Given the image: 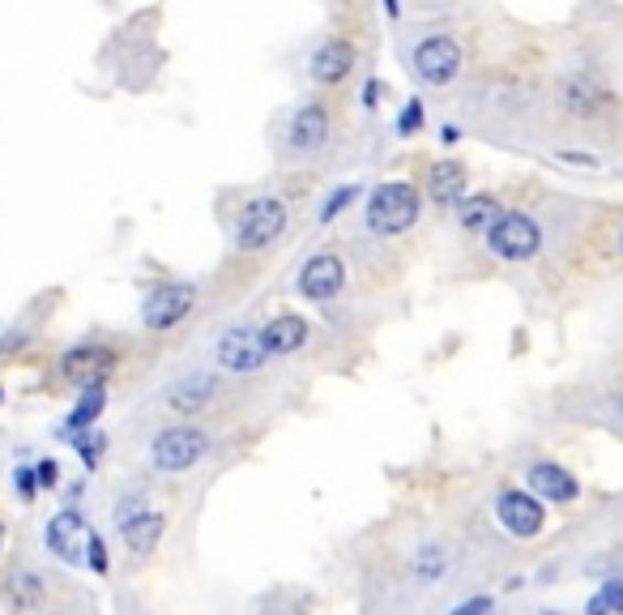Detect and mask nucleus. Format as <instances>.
Returning a JSON list of instances; mask_svg holds the SVG:
<instances>
[{"mask_svg": "<svg viewBox=\"0 0 623 615\" xmlns=\"http://www.w3.org/2000/svg\"><path fill=\"white\" fill-rule=\"evenodd\" d=\"M415 219H419V189L415 184L389 180L367 197V227L376 235H401V231L415 227Z\"/></svg>", "mask_w": 623, "mask_h": 615, "instance_id": "1", "label": "nucleus"}, {"mask_svg": "<svg viewBox=\"0 0 623 615\" xmlns=\"http://www.w3.org/2000/svg\"><path fill=\"white\" fill-rule=\"evenodd\" d=\"M282 231H287V205H282L278 197H261V201L244 205V214H239V223H235V248L261 253Z\"/></svg>", "mask_w": 623, "mask_h": 615, "instance_id": "2", "label": "nucleus"}, {"mask_svg": "<svg viewBox=\"0 0 623 615\" xmlns=\"http://www.w3.org/2000/svg\"><path fill=\"white\" fill-rule=\"evenodd\" d=\"M210 449V436L201 432V427H167L154 436V445H150V457H154V466L159 470H189V466H197L201 457Z\"/></svg>", "mask_w": 623, "mask_h": 615, "instance_id": "3", "label": "nucleus"}, {"mask_svg": "<svg viewBox=\"0 0 623 615\" xmlns=\"http://www.w3.org/2000/svg\"><path fill=\"white\" fill-rule=\"evenodd\" d=\"M116 521H120V539H125V548L137 551V555H146V551L159 548L163 526H167L163 513L150 509L141 496H125L120 509H116Z\"/></svg>", "mask_w": 623, "mask_h": 615, "instance_id": "4", "label": "nucleus"}, {"mask_svg": "<svg viewBox=\"0 0 623 615\" xmlns=\"http://www.w3.org/2000/svg\"><path fill=\"white\" fill-rule=\"evenodd\" d=\"M487 244H492L495 257L504 261H529L538 253V244H543V231L534 219H525V214H500L487 231Z\"/></svg>", "mask_w": 623, "mask_h": 615, "instance_id": "5", "label": "nucleus"}, {"mask_svg": "<svg viewBox=\"0 0 623 615\" xmlns=\"http://www.w3.org/2000/svg\"><path fill=\"white\" fill-rule=\"evenodd\" d=\"M193 304H197V287L193 283H163V287L150 291L146 308H141V321L150 329H171V325H180L193 312Z\"/></svg>", "mask_w": 623, "mask_h": 615, "instance_id": "6", "label": "nucleus"}, {"mask_svg": "<svg viewBox=\"0 0 623 615\" xmlns=\"http://www.w3.org/2000/svg\"><path fill=\"white\" fill-rule=\"evenodd\" d=\"M90 543H95V530L86 526L82 513H56V518L47 521V548L56 560H65V564H86V555H90Z\"/></svg>", "mask_w": 623, "mask_h": 615, "instance_id": "7", "label": "nucleus"}, {"mask_svg": "<svg viewBox=\"0 0 623 615\" xmlns=\"http://www.w3.org/2000/svg\"><path fill=\"white\" fill-rule=\"evenodd\" d=\"M461 68V47L449 34H431L415 47V73L431 86H449Z\"/></svg>", "mask_w": 623, "mask_h": 615, "instance_id": "8", "label": "nucleus"}, {"mask_svg": "<svg viewBox=\"0 0 623 615\" xmlns=\"http://www.w3.org/2000/svg\"><path fill=\"white\" fill-rule=\"evenodd\" d=\"M61 372H65L73 385L95 389V385H103L111 372H116V351L95 347V342H86V347H73V351L61 359Z\"/></svg>", "mask_w": 623, "mask_h": 615, "instance_id": "9", "label": "nucleus"}, {"mask_svg": "<svg viewBox=\"0 0 623 615\" xmlns=\"http://www.w3.org/2000/svg\"><path fill=\"white\" fill-rule=\"evenodd\" d=\"M342 287H346V265H342V257H333V253H316V257L299 269V291L308 295V299H316V304L333 299Z\"/></svg>", "mask_w": 623, "mask_h": 615, "instance_id": "10", "label": "nucleus"}, {"mask_svg": "<svg viewBox=\"0 0 623 615\" xmlns=\"http://www.w3.org/2000/svg\"><path fill=\"white\" fill-rule=\"evenodd\" d=\"M495 513L504 521V530H513L517 539H534L538 530H543V500L538 496H529V491H504L500 496V505H495Z\"/></svg>", "mask_w": 623, "mask_h": 615, "instance_id": "11", "label": "nucleus"}, {"mask_svg": "<svg viewBox=\"0 0 623 615\" xmlns=\"http://www.w3.org/2000/svg\"><path fill=\"white\" fill-rule=\"evenodd\" d=\"M218 363H223L227 372H257L265 363L261 338L248 333V329H230L227 338L218 342Z\"/></svg>", "mask_w": 623, "mask_h": 615, "instance_id": "12", "label": "nucleus"}, {"mask_svg": "<svg viewBox=\"0 0 623 615\" xmlns=\"http://www.w3.org/2000/svg\"><path fill=\"white\" fill-rule=\"evenodd\" d=\"M257 338H261L265 356H291V351H299L308 342V321L296 317V312H282V317H273L265 325Z\"/></svg>", "mask_w": 623, "mask_h": 615, "instance_id": "13", "label": "nucleus"}, {"mask_svg": "<svg viewBox=\"0 0 623 615\" xmlns=\"http://www.w3.org/2000/svg\"><path fill=\"white\" fill-rule=\"evenodd\" d=\"M529 496L568 505V500H577V479H572L563 466H556V462H538V466L529 470Z\"/></svg>", "mask_w": 623, "mask_h": 615, "instance_id": "14", "label": "nucleus"}, {"mask_svg": "<svg viewBox=\"0 0 623 615\" xmlns=\"http://www.w3.org/2000/svg\"><path fill=\"white\" fill-rule=\"evenodd\" d=\"M355 68V47L346 39H329L312 52V77L316 82H342Z\"/></svg>", "mask_w": 623, "mask_h": 615, "instance_id": "15", "label": "nucleus"}, {"mask_svg": "<svg viewBox=\"0 0 623 615\" xmlns=\"http://www.w3.org/2000/svg\"><path fill=\"white\" fill-rule=\"evenodd\" d=\"M329 137V116L325 107H316V103H308V107H299L296 120H291V146L296 150H321Z\"/></svg>", "mask_w": 623, "mask_h": 615, "instance_id": "16", "label": "nucleus"}, {"mask_svg": "<svg viewBox=\"0 0 623 615\" xmlns=\"http://www.w3.org/2000/svg\"><path fill=\"white\" fill-rule=\"evenodd\" d=\"M461 193H465V171L458 162H436L427 176V197L436 205H461Z\"/></svg>", "mask_w": 623, "mask_h": 615, "instance_id": "17", "label": "nucleus"}, {"mask_svg": "<svg viewBox=\"0 0 623 615\" xmlns=\"http://www.w3.org/2000/svg\"><path fill=\"white\" fill-rule=\"evenodd\" d=\"M214 393H218V381H214L210 372H197V377H189V381H180V385L171 389L167 402H171L175 411H205Z\"/></svg>", "mask_w": 623, "mask_h": 615, "instance_id": "18", "label": "nucleus"}, {"mask_svg": "<svg viewBox=\"0 0 623 615\" xmlns=\"http://www.w3.org/2000/svg\"><path fill=\"white\" fill-rule=\"evenodd\" d=\"M103 406H107V389L95 385V389H82V402H77V411L68 415V432H82V427H90V423L103 415Z\"/></svg>", "mask_w": 623, "mask_h": 615, "instance_id": "19", "label": "nucleus"}, {"mask_svg": "<svg viewBox=\"0 0 623 615\" xmlns=\"http://www.w3.org/2000/svg\"><path fill=\"white\" fill-rule=\"evenodd\" d=\"M461 210V223L470 231H492V223L500 219V210H495V201L492 197H474V201H465V205H458Z\"/></svg>", "mask_w": 623, "mask_h": 615, "instance_id": "20", "label": "nucleus"}, {"mask_svg": "<svg viewBox=\"0 0 623 615\" xmlns=\"http://www.w3.org/2000/svg\"><path fill=\"white\" fill-rule=\"evenodd\" d=\"M586 615H623V582H602V590L586 603Z\"/></svg>", "mask_w": 623, "mask_h": 615, "instance_id": "21", "label": "nucleus"}, {"mask_svg": "<svg viewBox=\"0 0 623 615\" xmlns=\"http://www.w3.org/2000/svg\"><path fill=\"white\" fill-rule=\"evenodd\" d=\"M9 590H13V594H18V598H13V607H18V612H26V607H34V603H39V594H43V590H39V577H26V573H18V577H13V582H9Z\"/></svg>", "mask_w": 623, "mask_h": 615, "instance_id": "22", "label": "nucleus"}, {"mask_svg": "<svg viewBox=\"0 0 623 615\" xmlns=\"http://www.w3.org/2000/svg\"><path fill=\"white\" fill-rule=\"evenodd\" d=\"M415 569H419V577L423 582H431V577H440V569H444V555L436 548H427V551H419V560H415Z\"/></svg>", "mask_w": 623, "mask_h": 615, "instance_id": "23", "label": "nucleus"}, {"mask_svg": "<svg viewBox=\"0 0 623 615\" xmlns=\"http://www.w3.org/2000/svg\"><path fill=\"white\" fill-rule=\"evenodd\" d=\"M77 454H82V462L95 470L99 466V457H103V436H90V432H82L77 436Z\"/></svg>", "mask_w": 623, "mask_h": 615, "instance_id": "24", "label": "nucleus"}, {"mask_svg": "<svg viewBox=\"0 0 623 615\" xmlns=\"http://www.w3.org/2000/svg\"><path fill=\"white\" fill-rule=\"evenodd\" d=\"M419 125H423V103H419V98H410V103H406V112L397 116V132H415Z\"/></svg>", "mask_w": 623, "mask_h": 615, "instance_id": "25", "label": "nucleus"}, {"mask_svg": "<svg viewBox=\"0 0 623 615\" xmlns=\"http://www.w3.org/2000/svg\"><path fill=\"white\" fill-rule=\"evenodd\" d=\"M351 201H355V189H337V193L329 197V205H325V210H321V223H329V219H337V214H342V210H346Z\"/></svg>", "mask_w": 623, "mask_h": 615, "instance_id": "26", "label": "nucleus"}, {"mask_svg": "<svg viewBox=\"0 0 623 615\" xmlns=\"http://www.w3.org/2000/svg\"><path fill=\"white\" fill-rule=\"evenodd\" d=\"M13 479H18V496H22V500H34V491H39V479H34L31 466H18V475H13Z\"/></svg>", "mask_w": 623, "mask_h": 615, "instance_id": "27", "label": "nucleus"}, {"mask_svg": "<svg viewBox=\"0 0 623 615\" xmlns=\"http://www.w3.org/2000/svg\"><path fill=\"white\" fill-rule=\"evenodd\" d=\"M86 564H90L95 573H107V548H103L99 534H95V543H90V555H86Z\"/></svg>", "mask_w": 623, "mask_h": 615, "instance_id": "28", "label": "nucleus"}, {"mask_svg": "<svg viewBox=\"0 0 623 615\" xmlns=\"http://www.w3.org/2000/svg\"><path fill=\"white\" fill-rule=\"evenodd\" d=\"M449 615H492V598H470V603L453 607Z\"/></svg>", "mask_w": 623, "mask_h": 615, "instance_id": "29", "label": "nucleus"}, {"mask_svg": "<svg viewBox=\"0 0 623 615\" xmlns=\"http://www.w3.org/2000/svg\"><path fill=\"white\" fill-rule=\"evenodd\" d=\"M56 462H39V470H34V479H39V487H56Z\"/></svg>", "mask_w": 623, "mask_h": 615, "instance_id": "30", "label": "nucleus"}, {"mask_svg": "<svg viewBox=\"0 0 623 615\" xmlns=\"http://www.w3.org/2000/svg\"><path fill=\"white\" fill-rule=\"evenodd\" d=\"M0 548H4V526H0Z\"/></svg>", "mask_w": 623, "mask_h": 615, "instance_id": "31", "label": "nucleus"}, {"mask_svg": "<svg viewBox=\"0 0 623 615\" xmlns=\"http://www.w3.org/2000/svg\"><path fill=\"white\" fill-rule=\"evenodd\" d=\"M543 615H559V612H543Z\"/></svg>", "mask_w": 623, "mask_h": 615, "instance_id": "32", "label": "nucleus"}, {"mask_svg": "<svg viewBox=\"0 0 623 615\" xmlns=\"http://www.w3.org/2000/svg\"><path fill=\"white\" fill-rule=\"evenodd\" d=\"M0 397H4V393H0Z\"/></svg>", "mask_w": 623, "mask_h": 615, "instance_id": "33", "label": "nucleus"}]
</instances>
